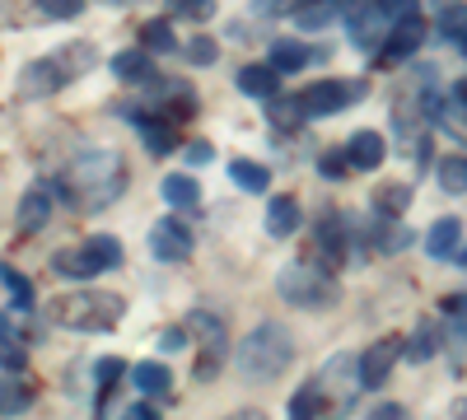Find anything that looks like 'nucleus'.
I'll use <instances>...</instances> for the list:
<instances>
[{"label":"nucleus","instance_id":"f257e3e1","mask_svg":"<svg viewBox=\"0 0 467 420\" xmlns=\"http://www.w3.org/2000/svg\"><path fill=\"white\" fill-rule=\"evenodd\" d=\"M127 164L117 149H85L75 155L61 173V187H66V201L80 206V210H103L112 206L117 197L127 192Z\"/></svg>","mask_w":467,"mask_h":420},{"label":"nucleus","instance_id":"f03ea898","mask_svg":"<svg viewBox=\"0 0 467 420\" xmlns=\"http://www.w3.org/2000/svg\"><path fill=\"white\" fill-rule=\"evenodd\" d=\"M295 360V336L285 323H257L239 341V374L248 384H276Z\"/></svg>","mask_w":467,"mask_h":420},{"label":"nucleus","instance_id":"7ed1b4c3","mask_svg":"<svg viewBox=\"0 0 467 420\" xmlns=\"http://www.w3.org/2000/svg\"><path fill=\"white\" fill-rule=\"evenodd\" d=\"M122 313H127V303L108 290H75L47 303V318L70 332H108L122 323Z\"/></svg>","mask_w":467,"mask_h":420},{"label":"nucleus","instance_id":"20e7f679","mask_svg":"<svg viewBox=\"0 0 467 420\" xmlns=\"http://www.w3.org/2000/svg\"><path fill=\"white\" fill-rule=\"evenodd\" d=\"M276 290H281L285 303H295V309H327V303H337V276L327 271L323 261H290V266H281Z\"/></svg>","mask_w":467,"mask_h":420},{"label":"nucleus","instance_id":"39448f33","mask_svg":"<svg viewBox=\"0 0 467 420\" xmlns=\"http://www.w3.org/2000/svg\"><path fill=\"white\" fill-rule=\"evenodd\" d=\"M112 266H122V243L112 234H94L80 248H61L52 257V271L61 281H94L99 271H112Z\"/></svg>","mask_w":467,"mask_h":420},{"label":"nucleus","instance_id":"423d86ee","mask_svg":"<svg viewBox=\"0 0 467 420\" xmlns=\"http://www.w3.org/2000/svg\"><path fill=\"white\" fill-rule=\"evenodd\" d=\"M94 66V52L89 47H80V52H61V56H43V61H28L24 66V94H33V98H47V94H57V89H66L80 70H89Z\"/></svg>","mask_w":467,"mask_h":420},{"label":"nucleus","instance_id":"0eeeda50","mask_svg":"<svg viewBox=\"0 0 467 420\" xmlns=\"http://www.w3.org/2000/svg\"><path fill=\"white\" fill-rule=\"evenodd\" d=\"M402 15H407L402 0H388V5H346L341 10V24H346L350 43H356L360 52H374L383 37H388V28H393Z\"/></svg>","mask_w":467,"mask_h":420},{"label":"nucleus","instance_id":"6e6552de","mask_svg":"<svg viewBox=\"0 0 467 420\" xmlns=\"http://www.w3.org/2000/svg\"><path fill=\"white\" fill-rule=\"evenodd\" d=\"M360 98V85H350V80H318V85H308L295 103H299V118H332V112H341L346 103H356Z\"/></svg>","mask_w":467,"mask_h":420},{"label":"nucleus","instance_id":"1a4fd4ad","mask_svg":"<svg viewBox=\"0 0 467 420\" xmlns=\"http://www.w3.org/2000/svg\"><path fill=\"white\" fill-rule=\"evenodd\" d=\"M398 360H402V336H383V341H374V346L356 360V364H360V388H379V384H388V374H393Z\"/></svg>","mask_w":467,"mask_h":420},{"label":"nucleus","instance_id":"9d476101","mask_svg":"<svg viewBox=\"0 0 467 420\" xmlns=\"http://www.w3.org/2000/svg\"><path fill=\"white\" fill-rule=\"evenodd\" d=\"M150 252L160 257V261H182L192 252V229L182 220H154L150 224Z\"/></svg>","mask_w":467,"mask_h":420},{"label":"nucleus","instance_id":"9b49d317","mask_svg":"<svg viewBox=\"0 0 467 420\" xmlns=\"http://www.w3.org/2000/svg\"><path fill=\"white\" fill-rule=\"evenodd\" d=\"M318 388H323V397L332 402H350V393L360 388V364H356V355H337V360H327V369L318 374Z\"/></svg>","mask_w":467,"mask_h":420},{"label":"nucleus","instance_id":"f8f14e48","mask_svg":"<svg viewBox=\"0 0 467 420\" xmlns=\"http://www.w3.org/2000/svg\"><path fill=\"white\" fill-rule=\"evenodd\" d=\"M420 43H425V19H420L416 10H407L393 28H388V47H383V56H388V61H402V56H411Z\"/></svg>","mask_w":467,"mask_h":420},{"label":"nucleus","instance_id":"ddd939ff","mask_svg":"<svg viewBox=\"0 0 467 420\" xmlns=\"http://www.w3.org/2000/svg\"><path fill=\"white\" fill-rule=\"evenodd\" d=\"M341 155H346V164H350V169H365V173H369V169H379V164H383L388 140H383L379 131H356V136L346 140Z\"/></svg>","mask_w":467,"mask_h":420},{"label":"nucleus","instance_id":"4468645a","mask_svg":"<svg viewBox=\"0 0 467 420\" xmlns=\"http://www.w3.org/2000/svg\"><path fill=\"white\" fill-rule=\"evenodd\" d=\"M47 215H52V187L33 182L24 192V201H19V234H37V229L47 224Z\"/></svg>","mask_w":467,"mask_h":420},{"label":"nucleus","instance_id":"2eb2a0df","mask_svg":"<svg viewBox=\"0 0 467 420\" xmlns=\"http://www.w3.org/2000/svg\"><path fill=\"white\" fill-rule=\"evenodd\" d=\"M160 192H164V201L173 210H197L202 206V187H197V178H187V173H169L160 182Z\"/></svg>","mask_w":467,"mask_h":420},{"label":"nucleus","instance_id":"dca6fc26","mask_svg":"<svg viewBox=\"0 0 467 420\" xmlns=\"http://www.w3.org/2000/svg\"><path fill=\"white\" fill-rule=\"evenodd\" d=\"M112 80H122V85H140V80H154V70H150V52H145V47L117 52V56H112Z\"/></svg>","mask_w":467,"mask_h":420},{"label":"nucleus","instance_id":"f3484780","mask_svg":"<svg viewBox=\"0 0 467 420\" xmlns=\"http://www.w3.org/2000/svg\"><path fill=\"white\" fill-rule=\"evenodd\" d=\"M308 61H314V52H308L304 43H290V37H276V43H271V70L276 75H295V70H304Z\"/></svg>","mask_w":467,"mask_h":420},{"label":"nucleus","instance_id":"a211bd4d","mask_svg":"<svg viewBox=\"0 0 467 420\" xmlns=\"http://www.w3.org/2000/svg\"><path fill=\"white\" fill-rule=\"evenodd\" d=\"M458 243H462V220H435V224H431V234H425V252L440 257V261L453 257Z\"/></svg>","mask_w":467,"mask_h":420},{"label":"nucleus","instance_id":"6ab92c4d","mask_svg":"<svg viewBox=\"0 0 467 420\" xmlns=\"http://www.w3.org/2000/svg\"><path fill=\"white\" fill-rule=\"evenodd\" d=\"M239 89L248 98H276L281 94V75L271 70V66H244L239 70Z\"/></svg>","mask_w":467,"mask_h":420},{"label":"nucleus","instance_id":"aec40b11","mask_svg":"<svg viewBox=\"0 0 467 420\" xmlns=\"http://www.w3.org/2000/svg\"><path fill=\"white\" fill-rule=\"evenodd\" d=\"M318 252L327 266H341V257H346V229H341V215H332V210L318 224Z\"/></svg>","mask_w":467,"mask_h":420},{"label":"nucleus","instance_id":"412c9836","mask_svg":"<svg viewBox=\"0 0 467 420\" xmlns=\"http://www.w3.org/2000/svg\"><path fill=\"white\" fill-rule=\"evenodd\" d=\"M266 229H271V239H290L299 229V206L290 197H271L266 201Z\"/></svg>","mask_w":467,"mask_h":420},{"label":"nucleus","instance_id":"4be33fe9","mask_svg":"<svg viewBox=\"0 0 467 420\" xmlns=\"http://www.w3.org/2000/svg\"><path fill=\"white\" fill-rule=\"evenodd\" d=\"M323 406H327V397H323V388H318V378H308V384L290 397V420H318Z\"/></svg>","mask_w":467,"mask_h":420},{"label":"nucleus","instance_id":"5701e85b","mask_svg":"<svg viewBox=\"0 0 467 420\" xmlns=\"http://www.w3.org/2000/svg\"><path fill=\"white\" fill-rule=\"evenodd\" d=\"M131 384L140 388V393H169V384H173V374H169V364H160V360H145V364H136L131 369Z\"/></svg>","mask_w":467,"mask_h":420},{"label":"nucleus","instance_id":"b1692460","mask_svg":"<svg viewBox=\"0 0 467 420\" xmlns=\"http://www.w3.org/2000/svg\"><path fill=\"white\" fill-rule=\"evenodd\" d=\"M407 206H411V187H402V182H383L374 192V210L388 215V220H398Z\"/></svg>","mask_w":467,"mask_h":420},{"label":"nucleus","instance_id":"393cba45","mask_svg":"<svg viewBox=\"0 0 467 420\" xmlns=\"http://www.w3.org/2000/svg\"><path fill=\"white\" fill-rule=\"evenodd\" d=\"M435 178H440V187H444L449 197H462L467 192V159L462 155H444L440 169H435Z\"/></svg>","mask_w":467,"mask_h":420},{"label":"nucleus","instance_id":"a878e982","mask_svg":"<svg viewBox=\"0 0 467 420\" xmlns=\"http://www.w3.org/2000/svg\"><path fill=\"white\" fill-rule=\"evenodd\" d=\"M136 122H140V140H145L150 155H154V159L169 155V149H173V131H169V122H154V118H136Z\"/></svg>","mask_w":467,"mask_h":420},{"label":"nucleus","instance_id":"bb28decb","mask_svg":"<svg viewBox=\"0 0 467 420\" xmlns=\"http://www.w3.org/2000/svg\"><path fill=\"white\" fill-rule=\"evenodd\" d=\"M28 364V355H24V346H19V336H15V327L0 318V369H10V374H19Z\"/></svg>","mask_w":467,"mask_h":420},{"label":"nucleus","instance_id":"cd10ccee","mask_svg":"<svg viewBox=\"0 0 467 420\" xmlns=\"http://www.w3.org/2000/svg\"><path fill=\"white\" fill-rule=\"evenodd\" d=\"M229 178L239 182L244 192H266V187H271V173H266L262 164H248V159H234V164H229Z\"/></svg>","mask_w":467,"mask_h":420},{"label":"nucleus","instance_id":"c85d7f7f","mask_svg":"<svg viewBox=\"0 0 467 420\" xmlns=\"http://www.w3.org/2000/svg\"><path fill=\"white\" fill-rule=\"evenodd\" d=\"M290 15H295V24L308 28V33H318V28H327L332 19H341V10L327 5V0H318V5H299V10H290Z\"/></svg>","mask_w":467,"mask_h":420},{"label":"nucleus","instance_id":"c756f323","mask_svg":"<svg viewBox=\"0 0 467 420\" xmlns=\"http://www.w3.org/2000/svg\"><path fill=\"white\" fill-rule=\"evenodd\" d=\"M140 43H145V52H173V47H178L173 24H169V19H150L145 33H140Z\"/></svg>","mask_w":467,"mask_h":420},{"label":"nucleus","instance_id":"7c9ffc66","mask_svg":"<svg viewBox=\"0 0 467 420\" xmlns=\"http://www.w3.org/2000/svg\"><path fill=\"white\" fill-rule=\"evenodd\" d=\"M0 285L10 290V303H15V309H33V285L15 271V266H5V261H0Z\"/></svg>","mask_w":467,"mask_h":420},{"label":"nucleus","instance_id":"2f4dec72","mask_svg":"<svg viewBox=\"0 0 467 420\" xmlns=\"http://www.w3.org/2000/svg\"><path fill=\"white\" fill-rule=\"evenodd\" d=\"M28 402H33V393L24 388V384H0V415H19V411H28Z\"/></svg>","mask_w":467,"mask_h":420},{"label":"nucleus","instance_id":"473e14b6","mask_svg":"<svg viewBox=\"0 0 467 420\" xmlns=\"http://www.w3.org/2000/svg\"><path fill=\"white\" fill-rule=\"evenodd\" d=\"M435 351H440V341H435V327H431V323H425V327L407 341V346H402V355H411L416 364H420V360H431Z\"/></svg>","mask_w":467,"mask_h":420},{"label":"nucleus","instance_id":"72a5a7b5","mask_svg":"<svg viewBox=\"0 0 467 420\" xmlns=\"http://www.w3.org/2000/svg\"><path fill=\"white\" fill-rule=\"evenodd\" d=\"M435 24H440V33L449 37V43H458V37L467 33V5H444Z\"/></svg>","mask_w":467,"mask_h":420},{"label":"nucleus","instance_id":"f704fd0d","mask_svg":"<svg viewBox=\"0 0 467 420\" xmlns=\"http://www.w3.org/2000/svg\"><path fill=\"white\" fill-rule=\"evenodd\" d=\"M379 229H383V234H379L374 243H379L383 252H398V248H407V239H411V234H407V229L398 224V220H388V224H379Z\"/></svg>","mask_w":467,"mask_h":420},{"label":"nucleus","instance_id":"c9c22d12","mask_svg":"<svg viewBox=\"0 0 467 420\" xmlns=\"http://www.w3.org/2000/svg\"><path fill=\"white\" fill-rule=\"evenodd\" d=\"M187 61L192 66H211L215 61V43H211V37H192V43H187Z\"/></svg>","mask_w":467,"mask_h":420},{"label":"nucleus","instance_id":"e433bc0d","mask_svg":"<svg viewBox=\"0 0 467 420\" xmlns=\"http://www.w3.org/2000/svg\"><path fill=\"white\" fill-rule=\"evenodd\" d=\"M94 374H99V388H112V384H117V378H122V374H127V364H122V360H117V355H112V360H99V364H94Z\"/></svg>","mask_w":467,"mask_h":420},{"label":"nucleus","instance_id":"4c0bfd02","mask_svg":"<svg viewBox=\"0 0 467 420\" xmlns=\"http://www.w3.org/2000/svg\"><path fill=\"white\" fill-rule=\"evenodd\" d=\"M318 169H323V178H346V173H350L346 155H337V149H327V155L318 159Z\"/></svg>","mask_w":467,"mask_h":420},{"label":"nucleus","instance_id":"58836bf2","mask_svg":"<svg viewBox=\"0 0 467 420\" xmlns=\"http://www.w3.org/2000/svg\"><path fill=\"white\" fill-rule=\"evenodd\" d=\"M295 118H299V103H295V98H271V122L285 127V122H295Z\"/></svg>","mask_w":467,"mask_h":420},{"label":"nucleus","instance_id":"ea45409f","mask_svg":"<svg viewBox=\"0 0 467 420\" xmlns=\"http://www.w3.org/2000/svg\"><path fill=\"white\" fill-rule=\"evenodd\" d=\"M80 10H85L80 0H47V15H52V19H75Z\"/></svg>","mask_w":467,"mask_h":420},{"label":"nucleus","instance_id":"a19ab883","mask_svg":"<svg viewBox=\"0 0 467 420\" xmlns=\"http://www.w3.org/2000/svg\"><path fill=\"white\" fill-rule=\"evenodd\" d=\"M187 341H192V336H187V327H169V332L160 336V346H164V351H182Z\"/></svg>","mask_w":467,"mask_h":420},{"label":"nucleus","instance_id":"79ce46f5","mask_svg":"<svg viewBox=\"0 0 467 420\" xmlns=\"http://www.w3.org/2000/svg\"><path fill=\"white\" fill-rule=\"evenodd\" d=\"M178 15H187V19H211L215 5H211V0H192V5H178Z\"/></svg>","mask_w":467,"mask_h":420},{"label":"nucleus","instance_id":"37998d69","mask_svg":"<svg viewBox=\"0 0 467 420\" xmlns=\"http://www.w3.org/2000/svg\"><path fill=\"white\" fill-rule=\"evenodd\" d=\"M187 159H192V164H211L215 149H211L206 140H192V145H187Z\"/></svg>","mask_w":467,"mask_h":420},{"label":"nucleus","instance_id":"c03bdc74","mask_svg":"<svg viewBox=\"0 0 467 420\" xmlns=\"http://www.w3.org/2000/svg\"><path fill=\"white\" fill-rule=\"evenodd\" d=\"M369 420H411V415H407L398 402H383V406H374V415H369Z\"/></svg>","mask_w":467,"mask_h":420},{"label":"nucleus","instance_id":"a18cd8bd","mask_svg":"<svg viewBox=\"0 0 467 420\" xmlns=\"http://www.w3.org/2000/svg\"><path fill=\"white\" fill-rule=\"evenodd\" d=\"M122 420H160V411H154L150 402H136V406L122 411Z\"/></svg>","mask_w":467,"mask_h":420},{"label":"nucleus","instance_id":"49530a36","mask_svg":"<svg viewBox=\"0 0 467 420\" xmlns=\"http://www.w3.org/2000/svg\"><path fill=\"white\" fill-rule=\"evenodd\" d=\"M449 98H453V108H458V112H462V122H467V80H458V85H453V94H449Z\"/></svg>","mask_w":467,"mask_h":420},{"label":"nucleus","instance_id":"de8ad7c7","mask_svg":"<svg viewBox=\"0 0 467 420\" xmlns=\"http://www.w3.org/2000/svg\"><path fill=\"white\" fill-rule=\"evenodd\" d=\"M229 420H266V411H257V406H244V411H234Z\"/></svg>","mask_w":467,"mask_h":420},{"label":"nucleus","instance_id":"09e8293b","mask_svg":"<svg viewBox=\"0 0 467 420\" xmlns=\"http://www.w3.org/2000/svg\"><path fill=\"white\" fill-rule=\"evenodd\" d=\"M458 52H462V56H467V33H462V37H458Z\"/></svg>","mask_w":467,"mask_h":420},{"label":"nucleus","instance_id":"8fccbe9b","mask_svg":"<svg viewBox=\"0 0 467 420\" xmlns=\"http://www.w3.org/2000/svg\"><path fill=\"white\" fill-rule=\"evenodd\" d=\"M458 266H467V248H458Z\"/></svg>","mask_w":467,"mask_h":420}]
</instances>
